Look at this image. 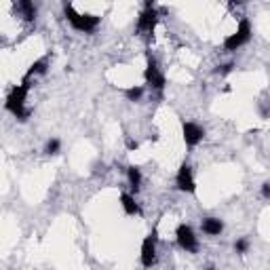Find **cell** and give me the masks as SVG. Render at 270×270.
I'll use <instances>...</instances> for the list:
<instances>
[{"label":"cell","mask_w":270,"mask_h":270,"mask_svg":"<svg viewBox=\"0 0 270 270\" xmlns=\"http://www.w3.org/2000/svg\"><path fill=\"white\" fill-rule=\"evenodd\" d=\"M28 91H30V78H23L21 85H17L15 89L9 93L6 97V110L19 121H28L30 118V110L26 108V97H28Z\"/></svg>","instance_id":"obj_1"},{"label":"cell","mask_w":270,"mask_h":270,"mask_svg":"<svg viewBox=\"0 0 270 270\" xmlns=\"http://www.w3.org/2000/svg\"><path fill=\"white\" fill-rule=\"evenodd\" d=\"M63 13H66V19L72 23V28L78 32H85V34H91V32L97 30L99 26V17L97 15H83V13H76L72 4H63Z\"/></svg>","instance_id":"obj_2"},{"label":"cell","mask_w":270,"mask_h":270,"mask_svg":"<svg viewBox=\"0 0 270 270\" xmlns=\"http://www.w3.org/2000/svg\"><path fill=\"white\" fill-rule=\"evenodd\" d=\"M249 38H251V23L247 19H243L234 34H230L224 41V49L226 51H236V49H241L243 45H247Z\"/></svg>","instance_id":"obj_3"},{"label":"cell","mask_w":270,"mask_h":270,"mask_svg":"<svg viewBox=\"0 0 270 270\" xmlns=\"http://www.w3.org/2000/svg\"><path fill=\"white\" fill-rule=\"evenodd\" d=\"M156 23H158V11H156L154 2L148 0L144 4V11H141L139 19H137V32H141V34H152Z\"/></svg>","instance_id":"obj_4"},{"label":"cell","mask_w":270,"mask_h":270,"mask_svg":"<svg viewBox=\"0 0 270 270\" xmlns=\"http://www.w3.org/2000/svg\"><path fill=\"white\" fill-rule=\"evenodd\" d=\"M144 76H146V83L150 85V89L163 93V89H165V76H163L161 68H158V63H156V59L152 57V55H148V63H146Z\"/></svg>","instance_id":"obj_5"},{"label":"cell","mask_w":270,"mask_h":270,"mask_svg":"<svg viewBox=\"0 0 270 270\" xmlns=\"http://www.w3.org/2000/svg\"><path fill=\"white\" fill-rule=\"evenodd\" d=\"M176 236H178V245H180L181 249L188 251V253H196V249H198V241H196V236H194V230L190 228L188 224L178 226Z\"/></svg>","instance_id":"obj_6"},{"label":"cell","mask_w":270,"mask_h":270,"mask_svg":"<svg viewBox=\"0 0 270 270\" xmlns=\"http://www.w3.org/2000/svg\"><path fill=\"white\" fill-rule=\"evenodd\" d=\"M176 186H178V190H181V192L194 194L196 184H194V178H192V167H190L188 163H184L180 167V171L176 176Z\"/></svg>","instance_id":"obj_7"},{"label":"cell","mask_w":270,"mask_h":270,"mask_svg":"<svg viewBox=\"0 0 270 270\" xmlns=\"http://www.w3.org/2000/svg\"><path fill=\"white\" fill-rule=\"evenodd\" d=\"M141 264H144L146 268L150 266H154V262H156V234H148L144 243H141Z\"/></svg>","instance_id":"obj_8"},{"label":"cell","mask_w":270,"mask_h":270,"mask_svg":"<svg viewBox=\"0 0 270 270\" xmlns=\"http://www.w3.org/2000/svg\"><path fill=\"white\" fill-rule=\"evenodd\" d=\"M181 133H184V141H186L188 148H194L198 141L205 137V131L198 125H194V123H184V125H181Z\"/></svg>","instance_id":"obj_9"},{"label":"cell","mask_w":270,"mask_h":270,"mask_svg":"<svg viewBox=\"0 0 270 270\" xmlns=\"http://www.w3.org/2000/svg\"><path fill=\"white\" fill-rule=\"evenodd\" d=\"M201 228H203L205 234L218 236V234H222V230H224V224H222V220H218V218H205Z\"/></svg>","instance_id":"obj_10"},{"label":"cell","mask_w":270,"mask_h":270,"mask_svg":"<svg viewBox=\"0 0 270 270\" xmlns=\"http://www.w3.org/2000/svg\"><path fill=\"white\" fill-rule=\"evenodd\" d=\"M121 205H123L127 216H139L141 213L139 205L135 203V196H131V194H121Z\"/></svg>","instance_id":"obj_11"},{"label":"cell","mask_w":270,"mask_h":270,"mask_svg":"<svg viewBox=\"0 0 270 270\" xmlns=\"http://www.w3.org/2000/svg\"><path fill=\"white\" fill-rule=\"evenodd\" d=\"M17 9L21 13V17L26 21H34L36 19V6L30 2V0H19L17 2Z\"/></svg>","instance_id":"obj_12"},{"label":"cell","mask_w":270,"mask_h":270,"mask_svg":"<svg viewBox=\"0 0 270 270\" xmlns=\"http://www.w3.org/2000/svg\"><path fill=\"white\" fill-rule=\"evenodd\" d=\"M127 178H129V186L135 194L139 192V186H141V171L137 169L135 165H131L129 169H127Z\"/></svg>","instance_id":"obj_13"},{"label":"cell","mask_w":270,"mask_h":270,"mask_svg":"<svg viewBox=\"0 0 270 270\" xmlns=\"http://www.w3.org/2000/svg\"><path fill=\"white\" fill-rule=\"evenodd\" d=\"M46 68H49V57H43V59H38V61H34V63H32V66H30V70H28L26 78L46 74Z\"/></svg>","instance_id":"obj_14"},{"label":"cell","mask_w":270,"mask_h":270,"mask_svg":"<svg viewBox=\"0 0 270 270\" xmlns=\"http://www.w3.org/2000/svg\"><path fill=\"white\" fill-rule=\"evenodd\" d=\"M141 95H144V89H141V87H129V89H125V97L129 101H139Z\"/></svg>","instance_id":"obj_15"},{"label":"cell","mask_w":270,"mask_h":270,"mask_svg":"<svg viewBox=\"0 0 270 270\" xmlns=\"http://www.w3.org/2000/svg\"><path fill=\"white\" fill-rule=\"evenodd\" d=\"M59 150H61V144H59V139H49L45 144V154H59Z\"/></svg>","instance_id":"obj_16"},{"label":"cell","mask_w":270,"mask_h":270,"mask_svg":"<svg viewBox=\"0 0 270 270\" xmlns=\"http://www.w3.org/2000/svg\"><path fill=\"white\" fill-rule=\"evenodd\" d=\"M247 249H249V241L247 239H239L234 243V251L236 253H247Z\"/></svg>","instance_id":"obj_17"},{"label":"cell","mask_w":270,"mask_h":270,"mask_svg":"<svg viewBox=\"0 0 270 270\" xmlns=\"http://www.w3.org/2000/svg\"><path fill=\"white\" fill-rule=\"evenodd\" d=\"M234 70V63H224V66H220V68H216V74H220V76H226V74H230Z\"/></svg>","instance_id":"obj_18"},{"label":"cell","mask_w":270,"mask_h":270,"mask_svg":"<svg viewBox=\"0 0 270 270\" xmlns=\"http://www.w3.org/2000/svg\"><path fill=\"white\" fill-rule=\"evenodd\" d=\"M262 196H264V198H270V181H266V184L262 186Z\"/></svg>","instance_id":"obj_19"},{"label":"cell","mask_w":270,"mask_h":270,"mask_svg":"<svg viewBox=\"0 0 270 270\" xmlns=\"http://www.w3.org/2000/svg\"><path fill=\"white\" fill-rule=\"evenodd\" d=\"M127 148H129V150H135V148H137V141H133V139H127Z\"/></svg>","instance_id":"obj_20"},{"label":"cell","mask_w":270,"mask_h":270,"mask_svg":"<svg viewBox=\"0 0 270 270\" xmlns=\"http://www.w3.org/2000/svg\"><path fill=\"white\" fill-rule=\"evenodd\" d=\"M207 270H218V268H207Z\"/></svg>","instance_id":"obj_21"}]
</instances>
